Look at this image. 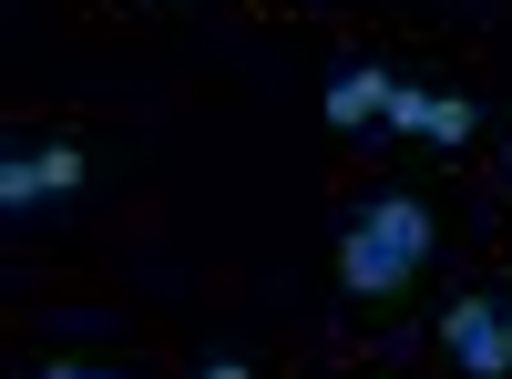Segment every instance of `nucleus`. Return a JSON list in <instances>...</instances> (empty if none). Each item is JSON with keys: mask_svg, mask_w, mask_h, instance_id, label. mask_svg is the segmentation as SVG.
I'll list each match as a JSON object with an SVG mask.
<instances>
[{"mask_svg": "<svg viewBox=\"0 0 512 379\" xmlns=\"http://www.w3.org/2000/svg\"><path fill=\"white\" fill-rule=\"evenodd\" d=\"M390 123H400V134H420V144H472V103H461V93H431V82H400V93H390Z\"/></svg>", "mask_w": 512, "mask_h": 379, "instance_id": "nucleus-3", "label": "nucleus"}, {"mask_svg": "<svg viewBox=\"0 0 512 379\" xmlns=\"http://www.w3.org/2000/svg\"><path fill=\"white\" fill-rule=\"evenodd\" d=\"M420 257H431V205L420 195H379L369 216L338 236V287H349V298H390V287L420 277Z\"/></svg>", "mask_w": 512, "mask_h": 379, "instance_id": "nucleus-1", "label": "nucleus"}, {"mask_svg": "<svg viewBox=\"0 0 512 379\" xmlns=\"http://www.w3.org/2000/svg\"><path fill=\"white\" fill-rule=\"evenodd\" d=\"M72 185H82V154H72V144L0 164V205H11V216H31V205H52V195H72Z\"/></svg>", "mask_w": 512, "mask_h": 379, "instance_id": "nucleus-4", "label": "nucleus"}, {"mask_svg": "<svg viewBox=\"0 0 512 379\" xmlns=\"http://www.w3.org/2000/svg\"><path fill=\"white\" fill-rule=\"evenodd\" d=\"M502 154H512V144H502Z\"/></svg>", "mask_w": 512, "mask_h": 379, "instance_id": "nucleus-8", "label": "nucleus"}, {"mask_svg": "<svg viewBox=\"0 0 512 379\" xmlns=\"http://www.w3.org/2000/svg\"><path fill=\"white\" fill-rule=\"evenodd\" d=\"M390 93H400V72H379V62L328 72V123H338V134H359V123H390Z\"/></svg>", "mask_w": 512, "mask_h": 379, "instance_id": "nucleus-5", "label": "nucleus"}, {"mask_svg": "<svg viewBox=\"0 0 512 379\" xmlns=\"http://www.w3.org/2000/svg\"><path fill=\"white\" fill-rule=\"evenodd\" d=\"M41 379H123V369H82V359H52Z\"/></svg>", "mask_w": 512, "mask_h": 379, "instance_id": "nucleus-6", "label": "nucleus"}, {"mask_svg": "<svg viewBox=\"0 0 512 379\" xmlns=\"http://www.w3.org/2000/svg\"><path fill=\"white\" fill-rule=\"evenodd\" d=\"M195 379H256V369H246V359H205Z\"/></svg>", "mask_w": 512, "mask_h": 379, "instance_id": "nucleus-7", "label": "nucleus"}, {"mask_svg": "<svg viewBox=\"0 0 512 379\" xmlns=\"http://www.w3.org/2000/svg\"><path fill=\"white\" fill-rule=\"evenodd\" d=\"M451 359L472 369V379H502V369H512V308L461 298V308H451Z\"/></svg>", "mask_w": 512, "mask_h": 379, "instance_id": "nucleus-2", "label": "nucleus"}]
</instances>
